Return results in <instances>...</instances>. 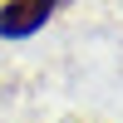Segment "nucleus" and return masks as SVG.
Here are the masks:
<instances>
[{
	"label": "nucleus",
	"mask_w": 123,
	"mask_h": 123,
	"mask_svg": "<svg viewBox=\"0 0 123 123\" xmlns=\"http://www.w3.org/2000/svg\"><path fill=\"white\" fill-rule=\"evenodd\" d=\"M59 0H0V35L5 39H25L54 15Z\"/></svg>",
	"instance_id": "nucleus-1"
}]
</instances>
